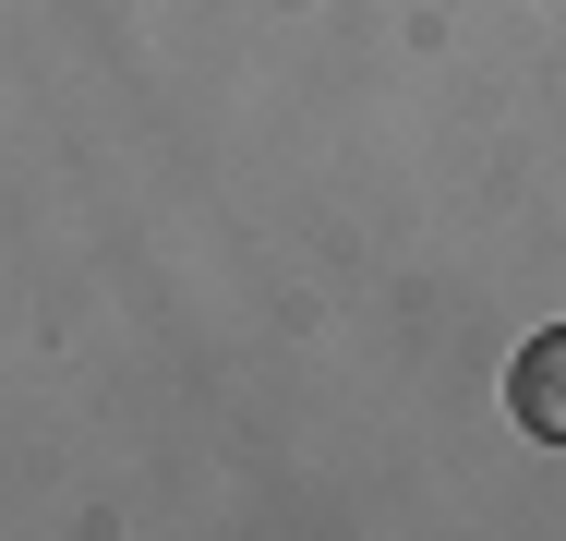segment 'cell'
Masks as SVG:
<instances>
[{"label":"cell","mask_w":566,"mask_h":541,"mask_svg":"<svg viewBox=\"0 0 566 541\" xmlns=\"http://www.w3.org/2000/svg\"><path fill=\"white\" fill-rule=\"evenodd\" d=\"M506 410L543 433V445H566V325H543V337L506 361Z\"/></svg>","instance_id":"obj_1"}]
</instances>
